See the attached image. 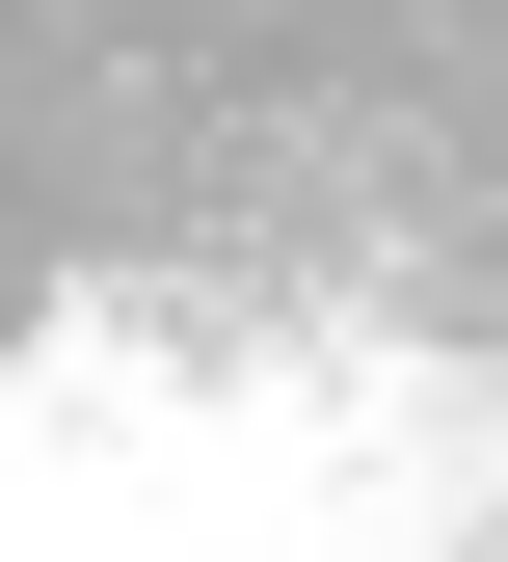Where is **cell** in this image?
Returning a JSON list of instances; mask_svg holds the SVG:
<instances>
[{
  "instance_id": "cell-1",
  "label": "cell",
  "mask_w": 508,
  "mask_h": 562,
  "mask_svg": "<svg viewBox=\"0 0 508 562\" xmlns=\"http://www.w3.org/2000/svg\"><path fill=\"white\" fill-rule=\"evenodd\" d=\"M27 295L161 348H508V0H27Z\"/></svg>"
},
{
  "instance_id": "cell-2",
  "label": "cell",
  "mask_w": 508,
  "mask_h": 562,
  "mask_svg": "<svg viewBox=\"0 0 508 562\" xmlns=\"http://www.w3.org/2000/svg\"><path fill=\"white\" fill-rule=\"evenodd\" d=\"M455 562H508V482H482V536H455Z\"/></svg>"
}]
</instances>
